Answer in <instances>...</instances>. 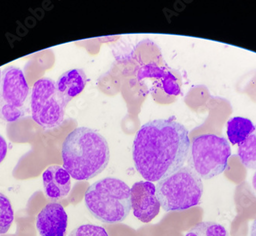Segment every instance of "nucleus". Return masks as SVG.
Instances as JSON below:
<instances>
[{
  "label": "nucleus",
  "instance_id": "10",
  "mask_svg": "<svg viewBox=\"0 0 256 236\" xmlns=\"http://www.w3.org/2000/svg\"><path fill=\"white\" fill-rule=\"evenodd\" d=\"M42 181L44 194L52 202L66 198L71 190V176L58 165L48 166L43 172Z\"/></svg>",
  "mask_w": 256,
  "mask_h": 236
},
{
  "label": "nucleus",
  "instance_id": "14",
  "mask_svg": "<svg viewBox=\"0 0 256 236\" xmlns=\"http://www.w3.org/2000/svg\"><path fill=\"white\" fill-rule=\"evenodd\" d=\"M238 156L245 168L256 170V125L246 140L238 145Z\"/></svg>",
  "mask_w": 256,
  "mask_h": 236
},
{
  "label": "nucleus",
  "instance_id": "13",
  "mask_svg": "<svg viewBox=\"0 0 256 236\" xmlns=\"http://www.w3.org/2000/svg\"><path fill=\"white\" fill-rule=\"evenodd\" d=\"M227 136L232 145H240L253 133L254 125L248 118L234 116L227 122Z\"/></svg>",
  "mask_w": 256,
  "mask_h": 236
},
{
  "label": "nucleus",
  "instance_id": "5",
  "mask_svg": "<svg viewBox=\"0 0 256 236\" xmlns=\"http://www.w3.org/2000/svg\"><path fill=\"white\" fill-rule=\"evenodd\" d=\"M188 165L201 179L222 174L228 166L231 148L226 138L214 134L196 136L190 144Z\"/></svg>",
  "mask_w": 256,
  "mask_h": 236
},
{
  "label": "nucleus",
  "instance_id": "20",
  "mask_svg": "<svg viewBox=\"0 0 256 236\" xmlns=\"http://www.w3.org/2000/svg\"><path fill=\"white\" fill-rule=\"evenodd\" d=\"M252 186H253V188H254V190L256 191V172H254V176H253Z\"/></svg>",
  "mask_w": 256,
  "mask_h": 236
},
{
  "label": "nucleus",
  "instance_id": "6",
  "mask_svg": "<svg viewBox=\"0 0 256 236\" xmlns=\"http://www.w3.org/2000/svg\"><path fill=\"white\" fill-rule=\"evenodd\" d=\"M30 87L20 68H4L0 82V119L8 123L25 116Z\"/></svg>",
  "mask_w": 256,
  "mask_h": 236
},
{
  "label": "nucleus",
  "instance_id": "7",
  "mask_svg": "<svg viewBox=\"0 0 256 236\" xmlns=\"http://www.w3.org/2000/svg\"><path fill=\"white\" fill-rule=\"evenodd\" d=\"M64 108L58 100L56 82L42 78L34 82L31 94L32 118L44 130H52L64 122Z\"/></svg>",
  "mask_w": 256,
  "mask_h": 236
},
{
  "label": "nucleus",
  "instance_id": "18",
  "mask_svg": "<svg viewBox=\"0 0 256 236\" xmlns=\"http://www.w3.org/2000/svg\"><path fill=\"white\" fill-rule=\"evenodd\" d=\"M7 150H8V146H7L6 141L2 135L0 134V164L6 156Z\"/></svg>",
  "mask_w": 256,
  "mask_h": 236
},
{
  "label": "nucleus",
  "instance_id": "1",
  "mask_svg": "<svg viewBox=\"0 0 256 236\" xmlns=\"http://www.w3.org/2000/svg\"><path fill=\"white\" fill-rule=\"evenodd\" d=\"M190 144L188 129L176 120L148 122L134 140L135 168L146 181L159 182L184 166Z\"/></svg>",
  "mask_w": 256,
  "mask_h": 236
},
{
  "label": "nucleus",
  "instance_id": "4",
  "mask_svg": "<svg viewBox=\"0 0 256 236\" xmlns=\"http://www.w3.org/2000/svg\"><path fill=\"white\" fill-rule=\"evenodd\" d=\"M204 192L202 179L189 166L158 182L156 194L166 212L184 211L198 205Z\"/></svg>",
  "mask_w": 256,
  "mask_h": 236
},
{
  "label": "nucleus",
  "instance_id": "3",
  "mask_svg": "<svg viewBox=\"0 0 256 236\" xmlns=\"http://www.w3.org/2000/svg\"><path fill=\"white\" fill-rule=\"evenodd\" d=\"M84 204L89 212L102 222H122L132 208L130 187L120 180L107 177L88 187Z\"/></svg>",
  "mask_w": 256,
  "mask_h": 236
},
{
  "label": "nucleus",
  "instance_id": "9",
  "mask_svg": "<svg viewBox=\"0 0 256 236\" xmlns=\"http://www.w3.org/2000/svg\"><path fill=\"white\" fill-rule=\"evenodd\" d=\"M36 224L40 236H66L68 215L61 204L51 202L40 211Z\"/></svg>",
  "mask_w": 256,
  "mask_h": 236
},
{
  "label": "nucleus",
  "instance_id": "16",
  "mask_svg": "<svg viewBox=\"0 0 256 236\" xmlns=\"http://www.w3.org/2000/svg\"><path fill=\"white\" fill-rule=\"evenodd\" d=\"M14 221V211L10 200L0 192V236L7 233Z\"/></svg>",
  "mask_w": 256,
  "mask_h": 236
},
{
  "label": "nucleus",
  "instance_id": "15",
  "mask_svg": "<svg viewBox=\"0 0 256 236\" xmlns=\"http://www.w3.org/2000/svg\"><path fill=\"white\" fill-rule=\"evenodd\" d=\"M186 236H230L225 227L214 222H202L192 227Z\"/></svg>",
  "mask_w": 256,
  "mask_h": 236
},
{
  "label": "nucleus",
  "instance_id": "17",
  "mask_svg": "<svg viewBox=\"0 0 256 236\" xmlns=\"http://www.w3.org/2000/svg\"><path fill=\"white\" fill-rule=\"evenodd\" d=\"M68 236H109L103 227L98 226L86 225L80 226L78 228H74Z\"/></svg>",
  "mask_w": 256,
  "mask_h": 236
},
{
  "label": "nucleus",
  "instance_id": "11",
  "mask_svg": "<svg viewBox=\"0 0 256 236\" xmlns=\"http://www.w3.org/2000/svg\"><path fill=\"white\" fill-rule=\"evenodd\" d=\"M86 84L87 76L82 69L67 70L56 82L58 100L66 108L69 102L84 90Z\"/></svg>",
  "mask_w": 256,
  "mask_h": 236
},
{
  "label": "nucleus",
  "instance_id": "19",
  "mask_svg": "<svg viewBox=\"0 0 256 236\" xmlns=\"http://www.w3.org/2000/svg\"><path fill=\"white\" fill-rule=\"evenodd\" d=\"M250 236H256V220L253 222L250 230Z\"/></svg>",
  "mask_w": 256,
  "mask_h": 236
},
{
  "label": "nucleus",
  "instance_id": "8",
  "mask_svg": "<svg viewBox=\"0 0 256 236\" xmlns=\"http://www.w3.org/2000/svg\"><path fill=\"white\" fill-rule=\"evenodd\" d=\"M132 206L134 216L149 223L159 214L160 204L156 194V186L149 181H140L130 188Z\"/></svg>",
  "mask_w": 256,
  "mask_h": 236
},
{
  "label": "nucleus",
  "instance_id": "12",
  "mask_svg": "<svg viewBox=\"0 0 256 236\" xmlns=\"http://www.w3.org/2000/svg\"><path fill=\"white\" fill-rule=\"evenodd\" d=\"M154 78L158 87L168 96H178L180 94V86L178 78L170 69L156 66L154 63L143 66L138 72V79Z\"/></svg>",
  "mask_w": 256,
  "mask_h": 236
},
{
  "label": "nucleus",
  "instance_id": "2",
  "mask_svg": "<svg viewBox=\"0 0 256 236\" xmlns=\"http://www.w3.org/2000/svg\"><path fill=\"white\" fill-rule=\"evenodd\" d=\"M63 168L76 180H89L103 172L110 160L106 138L94 130L76 128L64 139L62 148Z\"/></svg>",
  "mask_w": 256,
  "mask_h": 236
},
{
  "label": "nucleus",
  "instance_id": "21",
  "mask_svg": "<svg viewBox=\"0 0 256 236\" xmlns=\"http://www.w3.org/2000/svg\"><path fill=\"white\" fill-rule=\"evenodd\" d=\"M1 76H2V72H1V69H0V82H1Z\"/></svg>",
  "mask_w": 256,
  "mask_h": 236
}]
</instances>
